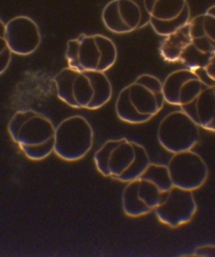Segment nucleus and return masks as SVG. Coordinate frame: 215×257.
<instances>
[{"mask_svg":"<svg viewBox=\"0 0 215 257\" xmlns=\"http://www.w3.org/2000/svg\"><path fill=\"white\" fill-rule=\"evenodd\" d=\"M203 25L205 36L215 42V17L203 14Z\"/></svg>","mask_w":215,"mask_h":257,"instance_id":"obj_26","label":"nucleus"},{"mask_svg":"<svg viewBox=\"0 0 215 257\" xmlns=\"http://www.w3.org/2000/svg\"><path fill=\"white\" fill-rule=\"evenodd\" d=\"M136 157L131 167L119 177L117 180L124 183L137 180L141 178L150 164L149 155L146 149L141 145L134 142Z\"/></svg>","mask_w":215,"mask_h":257,"instance_id":"obj_17","label":"nucleus"},{"mask_svg":"<svg viewBox=\"0 0 215 257\" xmlns=\"http://www.w3.org/2000/svg\"><path fill=\"white\" fill-rule=\"evenodd\" d=\"M213 55L200 51L191 43L182 52L179 62L183 64L187 69L195 71L204 69Z\"/></svg>","mask_w":215,"mask_h":257,"instance_id":"obj_19","label":"nucleus"},{"mask_svg":"<svg viewBox=\"0 0 215 257\" xmlns=\"http://www.w3.org/2000/svg\"><path fill=\"white\" fill-rule=\"evenodd\" d=\"M54 80L58 98L74 108H101L111 100L113 93L104 72L80 71L67 67Z\"/></svg>","mask_w":215,"mask_h":257,"instance_id":"obj_1","label":"nucleus"},{"mask_svg":"<svg viewBox=\"0 0 215 257\" xmlns=\"http://www.w3.org/2000/svg\"><path fill=\"white\" fill-rule=\"evenodd\" d=\"M197 208L192 191L173 187L163 194L161 203L154 211L161 223L175 228L191 221Z\"/></svg>","mask_w":215,"mask_h":257,"instance_id":"obj_9","label":"nucleus"},{"mask_svg":"<svg viewBox=\"0 0 215 257\" xmlns=\"http://www.w3.org/2000/svg\"><path fill=\"white\" fill-rule=\"evenodd\" d=\"M206 86L207 85L205 84L197 74L187 79L179 91L177 106H181L193 101Z\"/></svg>","mask_w":215,"mask_h":257,"instance_id":"obj_20","label":"nucleus"},{"mask_svg":"<svg viewBox=\"0 0 215 257\" xmlns=\"http://www.w3.org/2000/svg\"><path fill=\"white\" fill-rule=\"evenodd\" d=\"M9 50L10 49L7 46L6 39V24L0 18V55Z\"/></svg>","mask_w":215,"mask_h":257,"instance_id":"obj_29","label":"nucleus"},{"mask_svg":"<svg viewBox=\"0 0 215 257\" xmlns=\"http://www.w3.org/2000/svg\"><path fill=\"white\" fill-rule=\"evenodd\" d=\"M193 121L207 131L215 132V86H207L194 99Z\"/></svg>","mask_w":215,"mask_h":257,"instance_id":"obj_11","label":"nucleus"},{"mask_svg":"<svg viewBox=\"0 0 215 257\" xmlns=\"http://www.w3.org/2000/svg\"><path fill=\"white\" fill-rule=\"evenodd\" d=\"M65 57L71 68L104 72L116 63L118 51L113 41L103 35L81 34L67 42Z\"/></svg>","mask_w":215,"mask_h":257,"instance_id":"obj_3","label":"nucleus"},{"mask_svg":"<svg viewBox=\"0 0 215 257\" xmlns=\"http://www.w3.org/2000/svg\"><path fill=\"white\" fill-rule=\"evenodd\" d=\"M93 140V129L84 117L70 116L56 128L54 152L64 161H79L91 149Z\"/></svg>","mask_w":215,"mask_h":257,"instance_id":"obj_4","label":"nucleus"},{"mask_svg":"<svg viewBox=\"0 0 215 257\" xmlns=\"http://www.w3.org/2000/svg\"><path fill=\"white\" fill-rule=\"evenodd\" d=\"M190 34L192 39L200 38L205 36L203 25V15L195 17L189 21Z\"/></svg>","mask_w":215,"mask_h":257,"instance_id":"obj_24","label":"nucleus"},{"mask_svg":"<svg viewBox=\"0 0 215 257\" xmlns=\"http://www.w3.org/2000/svg\"><path fill=\"white\" fill-rule=\"evenodd\" d=\"M192 44L200 51L204 53L215 54V42L206 36L198 39H192Z\"/></svg>","mask_w":215,"mask_h":257,"instance_id":"obj_25","label":"nucleus"},{"mask_svg":"<svg viewBox=\"0 0 215 257\" xmlns=\"http://www.w3.org/2000/svg\"><path fill=\"white\" fill-rule=\"evenodd\" d=\"M140 179L151 182L163 193L173 188L168 167L164 165L150 164Z\"/></svg>","mask_w":215,"mask_h":257,"instance_id":"obj_18","label":"nucleus"},{"mask_svg":"<svg viewBox=\"0 0 215 257\" xmlns=\"http://www.w3.org/2000/svg\"><path fill=\"white\" fill-rule=\"evenodd\" d=\"M145 4L150 24L173 21L188 7L186 0H145Z\"/></svg>","mask_w":215,"mask_h":257,"instance_id":"obj_12","label":"nucleus"},{"mask_svg":"<svg viewBox=\"0 0 215 257\" xmlns=\"http://www.w3.org/2000/svg\"><path fill=\"white\" fill-rule=\"evenodd\" d=\"M11 136L19 142H27V151L54 139L56 128L52 122L39 112L22 109L9 123Z\"/></svg>","mask_w":215,"mask_h":257,"instance_id":"obj_7","label":"nucleus"},{"mask_svg":"<svg viewBox=\"0 0 215 257\" xmlns=\"http://www.w3.org/2000/svg\"><path fill=\"white\" fill-rule=\"evenodd\" d=\"M196 75V72L188 69L178 70L170 74L162 83L165 101L177 106V96L182 85Z\"/></svg>","mask_w":215,"mask_h":257,"instance_id":"obj_16","label":"nucleus"},{"mask_svg":"<svg viewBox=\"0 0 215 257\" xmlns=\"http://www.w3.org/2000/svg\"><path fill=\"white\" fill-rule=\"evenodd\" d=\"M101 17L106 28L116 34L131 33L150 24L145 0H112Z\"/></svg>","mask_w":215,"mask_h":257,"instance_id":"obj_6","label":"nucleus"},{"mask_svg":"<svg viewBox=\"0 0 215 257\" xmlns=\"http://www.w3.org/2000/svg\"><path fill=\"white\" fill-rule=\"evenodd\" d=\"M7 46L12 54L29 56L38 49L41 34L38 25L27 16H17L6 24Z\"/></svg>","mask_w":215,"mask_h":257,"instance_id":"obj_10","label":"nucleus"},{"mask_svg":"<svg viewBox=\"0 0 215 257\" xmlns=\"http://www.w3.org/2000/svg\"><path fill=\"white\" fill-rule=\"evenodd\" d=\"M199 127L184 111H172L160 122L157 139L170 153L192 151L199 141Z\"/></svg>","mask_w":215,"mask_h":257,"instance_id":"obj_5","label":"nucleus"},{"mask_svg":"<svg viewBox=\"0 0 215 257\" xmlns=\"http://www.w3.org/2000/svg\"><path fill=\"white\" fill-rule=\"evenodd\" d=\"M205 71L212 81L215 82V54L211 57L208 64L204 68Z\"/></svg>","mask_w":215,"mask_h":257,"instance_id":"obj_30","label":"nucleus"},{"mask_svg":"<svg viewBox=\"0 0 215 257\" xmlns=\"http://www.w3.org/2000/svg\"><path fill=\"white\" fill-rule=\"evenodd\" d=\"M206 14L215 17V5L214 6L210 7V8L207 10Z\"/></svg>","mask_w":215,"mask_h":257,"instance_id":"obj_31","label":"nucleus"},{"mask_svg":"<svg viewBox=\"0 0 215 257\" xmlns=\"http://www.w3.org/2000/svg\"><path fill=\"white\" fill-rule=\"evenodd\" d=\"M189 22L178 31L166 37L162 42L159 51L165 61L179 62L182 52L192 43Z\"/></svg>","mask_w":215,"mask_h":257,"instance_id":"obj_13","label":"nucleus"},{"mask_svg":"<svg viewBox=\"0 0 215 257\" xmlns=\"http://www.w3.org/2000/svg\"><path fill=\"white\" fill-rule=\"evenodd\" d=\"M165 102L162 82L153 75L142 74L120 92L116 113L126 123H144L159 113Z\"/></svg>","mask_w":215,"mask_h":257,"instance_id":"obj_2","label":"nucleus"},{"mask_svg":"<svg viewBox=\"0 0 215 257\" xmlns=\"http://www.w3.org/2000/svg\"><path fill=\"white\" fill-rule=\"evenodd\" d=\"M136 157L134 142L122 139L114 149L110 158L109 170L110 177L118 179L131 167Z\"/></svg>","mask_w":215,"mask_h":257,"instance_id":"obj_14","label":"nucleus"},{"mask_svg":"<svg viewBox=\"0 0 215 257\" xmlns=\"http://www.w3.org/2000/svg\"><path fill=\"white\" fill-rule=\"evenodd\" d=\"M167 167L173 187L184 190H197L208 178L206 162L198 154L192 151L174 154Z\"/></svg>","mask_w":215,"mask_h":257,"instance_id":"obj_8","label":"nucleus"},{"mask_svg":"<svg viewBox=\"0 0 215 257\" xmlns=\"http://www.w3.org/2000/svg\"><path fill=\"white\" fill-rule=\"evenodd\" d=\"M189 19L190 11L188 6L178 18L173 21L166 22H153L150 25L157 34L166 37L178 31L181 27L188 23Z\"/></svg>","mask_w":215,"mask_h":257,"instance_id":"obj_23","label":"nucleus"},{"mask_svg":"<svg viewBox=\"0 0 215 257\" xmlns=\"http://www.w3.org/2000/svg\"><path fill=\"white\" fill-rule=\"evenodd\" d=\"M121 139L111 140L102 145L94 155V161L97 171L102 176L110 177L109 164L112 152L118 146Z\"/></svg>","mask_w":215,"mask_h":257,"instance_id":"obj_22","label":"nucleus"},{"mask_svg":"<svg viewBox=\"0 0 215 257\" xmlns=\"http://www.w3.org/2000/svg\"><path fill=\"white\" fill-rule=\"evenodd\" d=\"M164 193H162L159 188L151 182L139 179L138 195L139 198L151 210H154L161 203Z\"/></svg>","mask_w":215,"mask_h":257,"instance_id":"obj_21","label":"nucleus"},{"mask_svg":"<svg viewBox=\"0 0 215 257\" xmlns=\"http://www.w3.org/2000/svg\"><path fill=\"white\" fill-rule=\"evenodd\" d=\"M138 180L128 183L122 194V208L124 213L134 218L146 215L152 211L139 198Z\"/></svg>","mask_w":215,"mask_h":257,"instance_id":"obj_15","label":"nucleus"},{"mask_svg":"<svg viewBox=\"0 0 215 257\" xmlns=\"http://www.w3.org/2000/svg\"><path fill=\"white\" fill-rule=\"evenodd\" d=\"M194 256H215V245L206 244L197 247L193 253Z\"/></svg>","mask_w":215,"mask_h":257,"instance_id":"obj_27","label":"nucleus"},{"mask_svg":"<svg viewBox=\"0 0 215 257\" xmlns=\"http://www.w3.org/2000/svg\"><path fill=\"white\" fill-rule=\"evenodd\" d=\"M12 52L11 50L0 55V75L4 74L9 68L12 60Z\"/></svg>","mask_w":215,"mask_h":257,"instance_id":"obj_28","label":"nucleus"}]
</instances>
